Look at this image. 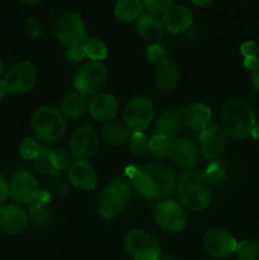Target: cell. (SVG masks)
Instances as JSON below:
<instances>
[{"label": "cell", "instance_id": "cell-1", "mask_svg": "<svg viewBox=\"0 0 259 260\" xmlns=\"http://www.w3.org/2000/svg\"><path fill=\"white\" fill-rule=\"evenodd\" d=\"M130 177L131 189L147 201L165 200L175 187L173 170L164 162L152 161L132 169Z\"/></svg>", "mask_w": 259, "mask_h": 260}, {"label": "cell", "instance_id": "cell-2", "mask_svg": "<svg viewBox=\"0 0 259 260\" xmlns=\"http://www.w3.org/2000/svg\"><path fill=\"white\" fill-rule=\"evenodd\" d=\"M175 189L180 205L190 211L205 210L212 200V185L205 172L197 169L183 173L175 182Z\"/></svg>", "mask_w": 259, "mask_h": 260}, {"label": "cell", "instance_id": "cell-3", "mask_svg": "<svg viewBox=\"0 0 259 260\" xmlns=\"http://www.w3.org/2000/svg\"><path fill=\"white\" fill-rule=\"evenodd\" d=\"M222 128L229 137L244 140L251 135L255 116L251 107L241 99H231L223 106L221 113Z\"/></svg>", "mask_w": 259, "mask_h": 260}, {"label": "cell", "instance_id": "cell-4", "mask_svg": "<svg viewBox=\"0 0 259 260\" xmlns=\"http://www.w3.org/2000/svg\"><path fill=\"white\" fill-rule=\"evenodd\" d=\"M32 129L37 140L45 144H53L65 135L66 119L58 109L41 107L32 117Z\"/></svg>", "mask_w": 259, "mask_h": 260}, {"label": "cell", "instance_id": "cell-5", "mask_svg": "<svg viewBox=\"0 0 259 260\" xmlns=\"http://www.w3.org/2000/svg\"><path fill=\"white\" fill-rule=\"evenodd\" d=\"M131 184L124 178L113 179L102 192L98 200V213L103 218H116L126 210L131 197Z\"/></svg>", "mask_w": 259, "mask_h": 260}, {"label": "cell", "instance_id": "cell-6", "mask_svg": "<svg viewBox=\"0 0 259 260\" xmlns=\"http://www.w3.org/2000/svg\"><path fill=\"white\" fill-rule=\"evenodd\" d=\"M154 218L157 225L169 233H180L185 229L188 215L184 207L174 200H161L155 205Z\"/></svg>", "mask_w": 259, "mask_h": 260}, {"label": "cell", "instance_id": "cell-7", "mask_svg": "<svg viewBox=\"0 0 259 260\" xmlns=\"http://www.w3.org/2000/svg\"><path fill=\"white\" fill-rule=\"evenodd\" d=\"M124 250L135 260H156L161 254L156 239L144 230H132L123 241Z\"/></svg>", "mask_w": 259, "mask_h": 260}, {"label": "cell", "instance_id": "cell-8", "mask_svg": "<svg viewBox=\"0 0 259 260\" xmlns=\"http://www.w3.org/2000/svg\"><path fill=\"white\" fill-rule=\"evenodd\" d=\"M106 66L98 61H90L80 68L74 79V88L84 95L96 94L104 86L107 81Z\"/></svg>", "mask_w": 259, "mask_h": 260}, {"label": "cell", "instance_id": "cell-9", "mask_svg": "<svg viewBox=\"0 0 259 260\" xmlns=\"http://www.w3.org/2000/svg\"><path fill=\"white\" fill-rule=\"evenodd\" d=\"M154 117V106L146 96H136L123 109L124 124L131 132H142L150 126Z\"/></svg>", "mask_w": 259, "mask_h": 260}, {"label": "cell", "instance_id": "cell-10", "mask_svg": "<svg viewBox=\"0 0 259 260\" xmlns=\"http://www.w3.org/2000/svg\"><path fill=\"white\" fill-rule=\"evenodd\" d=\"M4 84L7 90L13 95L28 93L32 90L37 80V70L29 61H22L13 65L4 75Z\"/></svg>", "mask_w": 259, "mask_h": 260}, {"label": "cell", "instance_id": "cell-11", "mask_svg": "<svg viewBox=\"0 0 259 260\" xmlns=\"http://www.w3.org/2000/svg\"><path fill=\"white\" fill-rule=\"evenodd\" d=\"M40 187L35 175L25 169L15 173L9 182V197L17 205H32L38 201Z\"/></svg>", "mask_w": 259, "mask_h": 260}, {"label": "cell", "instance_id": "cell-12", "mask_svg": "<svg viewBox=\"0 0 259 260\" xmlns=\"http://www.w3.org/2000/svg\"><path fill=\"white\" fill-rule=\"evenodd\" d=\"M56 38L62 45L73 46L86 40V24L78 13H66L61 15L53 28Z\"/></svg>", "mask_w": 259, "mask_h": 260}, {"label": "cell", "instance_id": "cell-13", "mask_svg": "<svg viewBox=\"0 0 259 260\" xmlns=\"http://www.w3.org/2000/svg\"><path fill=\"white\" fill-rule=\"evenodd\" d=\"M99 150V135L89 124H83L73 134L69 144V152L78 160L93 157Z\"/></svg>", "mask_w": 259, "mask_h": 260}, {"label": "cell", "instance_id": "cell-14", "mask_svg": "<svg viewBox=\"0 0 259 260\" xmlns=\"http://www.w3.org/2000/svg\"><path fill=\"white\" fill-rule=\"evenodd\" d=\"M202 246L206 253L212 258L223 259L235 254L238 241L229 231L215 228L203 235Z\"/></svg>", "mask_w": 259, "mask_h": 260}, {"label": "cell", "instance_id": "cell-15", "mask_svg": "<svg viewBox=\"0 0 259 260\" xmlns=\"http://www.w3.org/2000/svg\"><path fill=\"white\" fill-rule=\"evenodd\" d=\"M229 136L223 128L210 124L198 136V149L201 155L208 160H217L225 152L228 147Z\"/></svg>", "mask_w": 259, "mask_h": 260}, {"label": "cell", "instance_id": "cell-16", "mask_svg": "<svg viewBox=\"0 0 259 260\" xmlns=\"http://www.w3.org/2000/svg\"><path fill=\"white\" fill-rule=\"evenodd\" d=\"M182 126L190 128L192 131H203L210 126L212 118V111L203 103H190L180 108L178 112Z\"/></svg>", "mask_w": 259, "mask_h": 260}, {"label": "cell", "instance_id": "cell-17", "mask_svg": "<svg viewBox=\"0 0 259 260\" xmlns=\"http://www.w3.org/2000/svg\"><path fill=\"white\" fill-rule=\"evenodd\" d=\"M28 213L17 203L0 206V228L9 235H18L27 229Z\"/></svg>", "mask_w": 259, "mask_h": 260}, {"label": "cell", "instance_id": "cell-18", "mask_svg": "<svg viewBox=\"0 0 259 260\" xmlns=\"http://www.w3.org/2000/svg\"><path fill=\"white\" fill-rule=\"evenodd\" d=\"M170 157L175 164L183 168H192L200 161L201 152L198 144L187 137H178L172 141Z\"/></svg>", "mask_w": 259, "mask_h": 260}, {"label": "cell", "instance_id": "cell-19", "mask_svg": "<svg viewBox=\"0 0 259 260\" xmlns=\"http://www.w3.org/2000/svg\"><path fill=\"white\" fill-rule=\"evenodd\" d=\"M69 180L75 188L81 190H91L96 187L98 175L95 169L85 160H78L69 168Z\"/></svg>", "mask_w": 259, "mask_h": 260}, {"label": "cell", "instance_id": "cell-20", "mask_svg": "<svg viewBox=\"0 0 259 260\" xmlns=\"http://www.w3.org/2000/svg\"><path fill=\"white\" fill-rule=\"evenodd\" d=\"M89 113L96 121L109 122L118 113V103L116 98L109 94H96L88 103Z\"/></svg>", "mask_w": 259, "mask_h": 260}, {"label": "cell", "instance_id": "cell-21", "mask_svg": "<svg viewBox=\"0 0 259 260\" xmlns=\"http://www.w3.org/2000/svg\"><path fill=\"white\" fill-rule=\"evenodd\" d=\"M163 24L165 30L170 33H183L193 24V15L185 7H172L163 15Z\"/></svg>", "mask_w": 259, "mask_h": 260}, {"label": "cell", "instance_id": "cell-22", "mask_svg": "<svg viewBox=\"0 0 259 260\" xmlns=\"http://www.w3.org/2000/svg\"><path fill=\"white\" fill-rule=\"evenodd\" d=\"M136 30L144 41L151 43H157V41L164 36L165 28L163 20L157 15L145 13L136 20Z\"/></svg>", "mask_w": 259, "mask_h": 260}, {"label": "cell", "instance_id": "cell-23", "mask_svg": "<svg viewBox=\"0 0 259 260\" xmlns=\"http://www.w3.org/2000/svg\"><path fill=\"white\" fill-rule=\"evenodd\" d=\"M180 78V69L175 61L165 60L160 65H157V70L155 73V84L157 89L165 93L173 91L178 85Z\"/></svg>", "mask_w": 259, "mask_h": 260}, {"label": "cell", "instance_id": "cell-24", "mask_svg": "<svg viewBox=\"0 0 259 260\" xmlns=\"http://www.w3.org/2000/svg\"><path fill=\"white\" fill-rule=\"evenodd\" d=\"M180 118L178 112L169 109V111L163 112L156 121V135L164 136L167 139H173L180 131Z\"/></svg>", "mask_w": 259, "mask_h": 260}, {"label": "cell", "instance_id": "cell-25", "mask_svg": "<svg viewBox=\"0 0 259 260\" xmlns=\"http://www.w3.org/2000/svg\"><path fill=\"white\" fill-rule=\"evenodd\" d=\"M132 132L127 128L126 124H122L119 122L109 121L102 127L101 136L106 142L111 145H123L130 141Z\"/></svg>", "mask_w": 259, "mask_h": 260}, {"label": "cell", "instance_id": "cell-26", "mask_svg": "<svg viewBox=\"0 0 259 260\" xmlns=\"http://www.w3.org/2000/svg\"><path fill=\"white\" fill-rule=\"evenodd\" d=\"M142 10L141 0H118L114 7V17L123 23H131L141 17Z\"/></svg>", "mask_w": 259, "mask_h": 260}, {"label": "cell", "instance_id": "cell-27", "mask_svg": "<svg viewBox=\"0 0 259 260\" xmlns=\"http://www.w3.org/2000/svg\"><path fill=\"white\" fill-rule=\"evenodd\" d=\"M88 107V101H86L85 95L79 91H69L62 99V104H61V111L65 116L71 117V118H76V117L81 116Z\"/></svg>", "mask_w": 259, "mask_h": 260}, {"label": "cell", "instance_id": "cell-28", "mask_svg": "<svg viewBox=\"0 0 259 260\" xmlns=\"http://www.w3.org/2000/svg\"><path fill=\"white\" fill-rule=\"evenodd\" d=\"M205 175L212 187H220V185L225 184L226 180H228L229 170L225 164L216 160V161H212L208 165Z\"/></svg>", "mask_w": 259, "mask_h": 260}, {"label": "cell", "instance_id": "cell-29", "mask_svg": "<svg viewBox=\"0 0 259 260\" xmlns=\"http://www.w3.org/2000/svg\"><path fill=\"white\" fill-rule=\"evenodd\" d=\"M83 46L84 50H85L86 57L93 61L101 62L108 55L107 46L96 37H86V40L83 42Z\"/></svg>", "mask_w": 259, "mask_h": 260}, {"label": "cell", "instance_id": "cell-30", "mask_svg": "<svg viewBox=\"0 0 259 260\" xmlns=\"http://www.w3.org/2000/svg\"><path fill=\"white\" fill-rule=\"evenodd\" d=\"M172 141L169 139L155 134L149 141V151L156 159H168L170 156Z\"/></svg>", "mask_w": 259, "mask_h": 260}, {"label": "cell", "instance_id": "cell-31", "mask_svg": "<svg viewBox=\"0 0 259 260\" xmlns=\"http://www.w3.org/2000/svg\"><path fill=\"white\" fill-rule=\"evenodd\" d=\"M28 218L35 226H38V228L45 226L50 221V211L46 207V203L40 202V201L32 203L28 211Z\"/></svg>", "mask_w": 259, "mask_h": 260}, {"label": "cell", "instance_id": "cell-32", "mask_svg": "<svg viewBox=\"0 0 259 260\" xmlns=\"http://www.w3.org/2000/svg\"><path fill=\"white\" fill-rule=\"evenodd\" d=\"M33 167L41 174H48L53 169L52 150L42 145L38 155L33 159Z\"/></svg>", "mask_w": 259, "mask_h": 260}, {"label": "cell", "instance_id": "cell-33", "mask_svg": "<svg viewBox=\"0 0 259 260\" xmlns=\"http://www.w3.org/2000/svg\"><path fill=\"white\" fill-rule=\"evenodd\" d=\"M235 254L240 260H258L259 259V241L244 240L241 241V243H238Z\"/></svg>", "mask_w": 259, "mask_h": 260}, {"label": "cell", "instance_id": "cell-34", "mask_svg": "<svg viewBox=\"0 0 259 260\" xmlns=\"http://www.w3.org/2000/svg\"><path fill=\"white\" fill-rule=\"evenodd\" d=\"M48 182H50L51 187L53 188L55 192H57L58 194L65 196L69 192V184H70V180L69 177H66L65 173L62 170L52 169L48 173Z\"/></svg>", "mask_w": 259, "mask_h": 260}, {"label": "cell", "instance_id": "cell-35", "mask_svg": "<svg viewBox=\"0 0 259 260\" xmlns=\"http://www.w3.org/2000/svg\"><path fill=\"white\" fill-rule=\"evenodd\" d=\"M130 150L136 156H144L149 151V140L142 132H132L130 137Z\"/></svg>", "mask_w": 259, "mask_h": 260}, {"label": "cell", "instance_id": "cell-36", "mask_svg": "<svg viewBox=\"0 0 259 260\" xmlns=\"http://www.w3.org/2000/svg\"><path fill=\"white\" fill-rule=\"evenodd\" d=\"M144 9L154 15H164L173 7L174 0H141Z\"/></svg>", "mask_w": 259, "mask_h": 260}, {"label": "cell", "instance_id": "cell-37", "mask_svg": "<svg viewBox=\"0 0 259 260\" xmlns=\"http://www.w3.org/2000/svg\"><path fill=\"white\" fill-rule=\"evenodd\" d=\"M41 146H42V144H40L37 140L33 139V137H27V139L23 140L22 144H20L19 154L22 155V157H24V159L33 160L37 156L38 152H40Z\"/></svg>", "mask_w": 259, "mask_h": 260}, {"label": "cell", "instance_id": "cell-38", "mask_svg": "<svg viewBox=\"0 0 259 260\" xmlns=\"http://www.w3.org/2000/svg\"><path fill=\"white\" fill-rule=\"evenodd\" d=\"M146 56L150 62L160 65L165 60H168V51L164 46L159 45V43H151L147 46Z\"/></svg>", "mask_w": 259, "mask_h": 260}, {"label": "cell", "instance_id": "cell-39", "mask_svg": "<svg viewBox=\"0 0 259 260\" xmlns=\"http://www.w3.org/2000/svg\"><path fill=\"white\" fill-rule=\"evenodd\" d=\"M73 164V156L65 149L52 150V165L53 169L63 170L68 169Z\"/></svg>", "mask_w": 259, "mask_h": 260}, {"label": "cell", "instance_id": "cell-40", "mask_svg": "<svg viewBox=\"0 0 259 260\" xmlns=\"http://www.w3.org/2000/svg\"><path fill=\"white\" fill-rule=\"evenodd\" d=\"M66 55H68L69 60L73 61V62H80V61H83L84 58L86 57L83 43H78V45L69 46V50H68V53H66Z\"/></svg>", "mask_w": 259, "mask_h": 260}, {"label": "cell", "instance_id": "cell-41", "mask_svg": "<svg viewBox=\"0 0 259 260\" xmlns=\"http://www.w3.org/2000/svg\"><path fill=\"white\" fill-rule=\"evenodd\" d=\"M27 32L30 37L37 38L42 33V24L36 18H28L27 19Z\"/></svg>", "mask_w": 259, "mask_h": 260}, {"label": "cell", "instance_id": "cell-42", "mask_svg": "<svg viewBox=\"0 0 259 260\" xmlns=\"http://www.w3.org/2000/svg\"><path fill=\"white\" fill-rule=\"evenodd\" d=\"M240 52L244 57H249V56H258L259 46L256 45L254 41H246V42H244L243 45L240 46Z\"/></svg>", "mask_w": 259, "mask_h": 260}, {"label": "cell", "instance_id": "cell-43", "mask_svg": "<svg viewBox=\"0 0 259 260\" xmlns=\"http://www.w3.org/2000/svg\"><path fill=\"white\" fill-rule=\"evenodd\" d=\"M9 197V183L0 174V206L4 205Z\"/></svg>", "mask_w": 259, "mask_h": 260}, {"label": "cell", "instance_id": "cell-44", "mask_svg": "<svg viewBox=\"0 0 259 260\" xmlns=\"http://www.w3.org/2000/svg\"><path fill=\"white\" fill-rule=\"evenodd\" d=\"M244 65L248 70L253 73L254 70L259 68V57L258 56H249V57H244Z\"/></svg>", "mask_w": 259, "mask_h": 260}, {"label": "cell", "instance_id": "cell-45", "mask_svg": "<svg viewBox=\"0 0 259 260\" xmlns=\"http://www.w3.org/2000/svg\"><path fill=\"white\" fill-rule=\"evenodd\" d=\"M251 85L255 89L256 93L259 94V68L251 73Z\"/></svg>", "mask_w": 259, "mask_h": 260}, {"label": "cell", "instance_id": "cell-46", "mask_svg": "<svg viewBox=\"0 0 259 260\" xmlns=\"http://www.w3.org/2000/svg\"><path fill=\"white\" fill-rule=\"evenodd\" d=\"M212 2L213 0H192L193 4H196L197 7H202V8L207 7V5H210Z\"/></svg>", "mask_w": 259, "mask_h": 260}, {"label": "cell", "instance_id": "cell-47", "mask_svg": "<svg viewBox=\"0 0 259 260\" xmlns=\"http://www.w3.org/2000/svg\"><path fill=\"white\" fill-rule=\"evenodd\" d=\"M251 137H253L254 140H256V141H259V122H255V124H254V128L253 131H251Z\"/></svg>", "mask_w": 259, "mask_h": 260}, {"label": "cell", "instance_id": "cell-48", "mask_svg": "<svg viewBox=\"0 0 259 260\" xmlns=\"http://www.w3.org/2000/svg\"><path fill=\"white\" fill-rule=\"evenodd\" d=\"M7 94H8V90H7V86H5V84H4V80H2V79H0V99L4 98Z\"/></svg>", "mask_w": 259, "mask_h": 260}, {"label": "cell", "instance_id": "cell-49", "mask_svg": "<svg viewBox=\"0 0 259 260\" xmlns=\"http://www.w3.org/2000/svg\"><path fill=\"white\" fill-rule=\"evenodd\" d=\"M156 260H177L175 259L174 255H170V254H160L159 256H157Z\"/></svg>", "mask_w": 259, "mask_h": 260}, {"label": "cell", "instance_id": "cell-50", "mask_svg": "<svg viewBox=\"0 0 259 260\" xmlns=\"http://www.w3.org/2000/svg\"><path fill=\"white\" fill-rule=\"evenodd\" d=\"M40 2L41 0H22L23 4H25V5H36V4H38Z\"/></svg>", "mask_w": 259, "mask_h": 260}, {"label": "cell", "instance_id": "cell-51", "mask_svg": "<svg viewBox=\"0 0 259 260\" xmlns=\"http://www.w3.org/2000/svg\"><path fill=\"white\" fill-rule=\"evenodd\" d=\"M3 70H4V65H3V61L2 58H0V78H2L3 75Z\"/></svg>", "mask_w": 259, "mask_h": 260}, {"label": "cell", "instance_id": "cell-52", "mask_svg": "<svg viewBox=\"0 0 259 260\" xmlns=\"http://www.w3.org/2000/svg\"><path fill=\"white\" fill-rule=\"evenodd\" d=\"M258 56H259V53H258Z\"/></svg>", "mask_w": 259, "mask_h": 260}]
</instances>
